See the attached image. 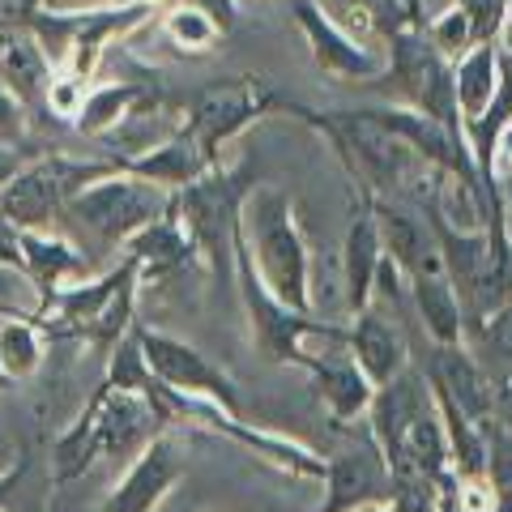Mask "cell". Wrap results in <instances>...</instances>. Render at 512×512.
Wrapping results in <instances>:
<instances>
[{"label": "cell", "instance_id": "1", "mask_svg": "<svg viewBox=\"0 0 512 512\" xmlns=\"http://www.w3.org/2000/svg\"><path fill=\"white\" fill-rule=\"evenodd\" d=\"M167 419L171 414L150 397L99 384L73 427H64L52 440V483H73L99 457H137Z\"/></svg>", "mask_w": 512, "mask_h": 512}, {"label": "cell", "instance_id": "2", "mask_svg": "<svg viewBox=\"0 0 512 512\" xmlns=\"http://www.w3.org/2000/svg\"><path fill=\"white\" fill-rule=\"evenodd\" d=\"M137 261L128 256L120 269H111L99 282L82 286H56V291L39 295L35 316L47 333L56 338H77V342H99L116 346L128 329H133V299H137Z\"/></svg>", "mask_w": 512, "mask_h": 512}, {"label": "cell", "instance_id": "3", "mask_svg": "<svg viewBox=\"0 0 512 512\" xmlns=\"http://www.w3.org/2000/svg\"><path fill=\"white\" fill-rule=\"evenodd\" d=\"M248 231H252V265L261 282L274 291V299H282L286 308L295 312H312V261L308 248L295 231L291 205H286L278 192H261V197L248 201Z\"/></svg>", "mask_w": 512, "mask_h": 512}, {"label": "cell", "instance_id": "4", "mask_svg": "<svg viewBox=\"0 0 512 512\" xmlns=\"http://www.w3.org/2000/svg\"><path fill=\"white\" fill-rule=\"evenodd\" d=\"M235 239V269H239V295H244V308H248V320H252V333H256V346L265 350L274 363H295L308 355L303 350V338H333V342H346L342 329L333 325H316L308 320V312H295L286 308L282 299H274V291L261 282L256 274L252 256H248V244H244V227L231 231Z\"/></svg>", "mask_w": 512, "mask_h": 512}, {"label": "cell", "instance_id": "5", "mask_svg": "<svg viewBox=\"0 0 512 512\" xmlns=\"http://www.w3.org/2000/svg\"><path fill=\"white\" fill-rule=\"evenodd\" d=\"M133 333H137L141 355H146V367L163 389H171L175 397H201V402H214L227 414H239L235 380L205 359L197 346L167 338V333H154V329H133Z\"/></svg>", "mask_w": 512, "mask_h": 512}, {"label": "cell", "instance_id": "6", "mask_svg": "<svg viewBox=\"0 0 512 512\" xmlns=\"http://www.w3.org/2000/svg\"><path fill=\"white\" fill-rule=\"evenodd\" d=\"M73 218H82L90 231H99L111 244L133 239L141 227L167 214V192L154 180H103L90 188H77Z\"/></svg>", "mask_w": 512, "mask_h": 512}, {"label": "cell", "instance_id": "7", "mask_svg": "<svg viewBox=\"0 0 512 512\" xmlns=\"http://www.w3.org/2000/svg\"><path fill=\"white\" fill-rule=\"evenodd\" d=\"M86 175L90 167H69L60 158L18 171L0 188V222H9L13 231H39L43 222H52L60 201L82 188Z\"/></svg>", "mask_w": 512, "mask_h": 512}, {"label": "cell", "instance_id": "8", "mask_svg": "<svg viewBox=\"0 0 512 512\" xmlns=\"http://www.w3.org/2000/svg\"><path fill=\"white\" fill-rule=\"evenodd\" d=\"M325 487H329V500L320 504V512H363L389 500V461H384L376 436L329 457Z\"/></svg>", "mask_w": 512, "mask_h": 512}, {"label": "cell", "instance_id": "9", "mask_svg": "<svg viewBox=\"0 0 512 512\" xmlns=\"http://www.w3.org/2000/svg\"><path fill=\"white\" fill-rule=\"evenodd\" d=\"M180 474H184L180 448L171 444V436L158 431V436L133 457V466H128V474L116 483V491H111L94 512H154L158 500L180 483Z\"/></svg>", "mask_w": 512, "mask_h": 512}, {"label": "cell", "instance_id": "10", "mask_svg": "<svg viewBox=\"0 0 512 512\" xmlns=\"http://www.w3.org/2000/svg\"><path fill=\"white\" fill-rule=\"evenodd\" d=\"M431 393H440L444 402H453L470 423H483L495 414V384L461 346H440L431 359Z\"/></svg>", "mask_w": 512, "mask_h": 512}, {"label": "cell", "instance_id": "11", "mask_svg": "<svg viewBox=\"0 0 512 512\" xmlns=\"http://www.w3.org/2000/svg\"><path fill=\"white\" fill-rule=\"evenodd\" d=\"M346 346H350V359L359 363V372L372 380V389H384L389 380H397L406 372V359H410L406 333L397 325H389L372 303L359 312L355 329L346 333Z\"/></svg>", "mask_w": 512, "mask_h": 512}, {"label": "cell", "instance_id": "12", "mask_svg": "<svg viewBox=\"0 0 512 512\" xmlns=\"http://www.w3.org/2000/svg\"><path fill=\"white\" fill-rule=\"evenodd\" d=\"M180 210H184V235H188L192 252H210V261L222 269V261H227V256H222V244H227V231H231L227 188L214 184V180H192L184 188Z\"/></svg>", "mask_w": 512, "mask_h": 512}, {"label": "cell", "instance_id": "13", "mask_svg": "<svg viewBox=\"0 0 512 512\" xmlns=\"http://www.w3.org/2000/svg\"><path fill=\"white\" fill-rule=\"evenodd\" d=\"M299 367L312 376L316 384V393L325 397V406L333 410V419H359V414L372 406V380H367L359 372V363L355 359H312V355H303Z\"/></svg>", "mask_w": 512, "mask_h": 512}, {"label": "cell", "instance_id": "14", "mask_svg": "<svg viewBox=\"0 0 512 512\" xmlns=\"http://www.w3.org/2000/svg\"><path fill=\"white\" fill-rule=\"evenodd\" d=\"M380 239L384 248H389V261L402 269L406 278L414 274H431V269H444V256H440V244L436 235H431L427 227L414 214L397 210V205H389V210H380Z\"/></svg>", "mask_w": 512, "mask_h": 512}, {"label": "cell", "instance_id": "15", "mask_svg": "<svg viewBox=\"0 0 512 512\" xmlns=\"http://www.w3.org/2000/svg\"><path fill=\"white\" fill-rule=\"evenodd\" d=\"M376 265H380V227L372 214H355L346 231V248H342V274H346V308L363 312L372 303V282H376Z\"/></svg>", "mask_w": 512, "mask_h": 512}, {"label": "cell", "instance_id": "16", "mask_svg": "<svg viewBox=\"0 0 512 512\" xmlns=\"http://www.w3.org/2000/svg\"><path fill=\"white\" fill-rule=\"evenodd\" d=\"M414 303H419V316L427 333L436 338V346H461V333H466V312H461V299L448 282V269H431V274H414L410 278Z\"/></svg>", "mask_w": 512, "mask_h": 512}, {"label": "cell", "instance_id": "17", "mask_svg": "<svg viewBox=\"0 0 512 512\" xmlns=\"http://www.w3.org/2000/svg\"><path fill=\"white\" fill-rule=\"evenodd\" d=\"M47 355V333L35 312H0V376L9 384H26L39 376Z\"/></svg>", "mask_w": 512, "mask_h": 512}, {"label": "cell", "instance_id": "18", "mask_svg": "<svg viewBox=\"0 0 512 512\" xmlns=\"http://www.w3.org/2000/svg\"><path fill=\"white\" fill-rule=\"evenodd\" d=\"M18 252H22V269L35 282V291L47 295L64 286L69 278H77L86 269V261L77 256L73 244H64L56 235H39V231H18Z\"/></svg>", "mask_w": 512, "mask_h": 512}, {"label": "cell", "instance_id": "19", "mask_svg": "<svg viewBox=\"0 0 512 512\" xmlns=\"http://www.w3.org/2000/svg\"><path fill=\"white\" fill-rule=\"evenodd\" d=\"M128 256L137 261V274H171V269H180L188 256H192V244L180 222H171L167 214L154 218L150 227H141L133 239H124Z\"/></svg>", "mask_w": 512, "mask_h": 512}, {"label": "cell", "instance_id": "20", "mask_svg": "<svg viewBox=\"0 0 512 512\" xmlns=\"http://www.w3.org/2000/svg\"><path fill=\"white\" fill-rule=\"evenodd\" d=\"M372 120L389 128L397 141H406L410 150H419V158H431V163H444V167H461L457 141L436 116H419V111H376Z\"/></svg>", "mask_w": 512, "mask_h": 512}, {"label": "cell", "instance_id": "21", "mask_svg": "<svg viewBox=\"0 0 512 512\" xmlns=\"http://www.w3.org/2000/svg\"><path fill=\"white\" fill-rule=\"evenodd\" d=\"M248 111H252V94L248 90H235V86L205 90L201 103H197V128H201L205 150H214L222 137H231L235 128L248 120Z\"/></svg>", "mask_w": 512, "mask_h": 512}, {"label": "cell", "instance_id": "22", "mask_svg": "<svg viewBox=\"0 0 512 512\" xmlns=\"http://www.w3.org/2000/svg\"><path fill=\"white\" fill-rule=\"evenodd\" d=\"M201 163H205V154L192 146V141H171L163 150L141 154L133 163V171L141 180H154V184H192L201 175Z\"/></svg>", "mask_w": 512, "mask_h": 512}, {"label": "cell", "instance_id": "23", "mask_svg": "<svg viewBox=\"0 0 512 512\" xmlns=\"http://www.w3.org/2000/svg\"><path fill=\"white\" fill-rule=\"evenodd\" d=\"M453 99L461 103L470 120H483V111L495 99V56L491 52H474L457 73V86H453Z\"/></svg>", "mask_w": 512, "mask_h": 512}, {"label": "cell", "instance_id": "24", "mask_svg": "<svg viewBox=\"0 0 512 512\" xmlns=\"http://www.w3.org/2000/svg\"><path fill=\"white\" fill-rule=\"evenodd\" d=\"M436 218L453 231H478L483 227V210H478L474 188L461 175H440L436 188Z\"/></svg>", "mask_w": 512, "mask_h": 512}, {"label": "cell", "instance_id": "25", "mask_svg": "<svg viewBox=\"0 0 512 512\" xmlns=\"http://www.w3.org/2000/svg\"><path fill=\"white\" fill-rule=\"evenodd\" d=\"M303 26H308V35H312V43L320 47V60L329 64V69H338V73H346V77H367V73H376V64L367 60L359 47H350L346 39H338L329 26H320V18L316 13L303 5Z\"/></svg>", "mask_w": 512, "mask_h": 512}, {"label": "cell", "instance_id": "26", "mask_svg": "<svg viewBox=\"0 0 512 512\" xmlns=\"http://www.w3.org/2000/svg\"><path fill=\"white\" fill-rule=\"evenodd\" d=\"M0 69H5V77H9L13 86L30 90V86L39 82V73H43V60H39V52L26 39L5 35V39H0Z\"/></svg>", "mask_w": 512, "mask_h": 512}, {"label": "cell", "instance_id": "27", "mask_svg": "<svg viewBox=\"0 0 512 512\" xmlns=\"http://www.w3.org/2000/svg\"><path fill=\"white\" fill-rule=\"evenodd\" d=\"M128 103H133V90H128V86H111V90H99L94 99H86L77 116H82L86 133H103L107 124L120 120V111H124Z\"/></svg>", "mask_w": 512, "mask_h": 512}, {"label": "cell", "instance_id": "28", "mask_svg": "<svg viewBox=\"0 0 512 512\" xmlns=\"http://www.w3.org/2000/svg\"><path fill=\"white\" fill-rule=\"evenodd\" d=\"M26 299H39L35 282H30V274L22 265H9L0 261V312H26L22 303Z\"/></svg>", "mask_w": 512, "mask_h": 512}, {"label": "cell", "instance_id": "29", "mask_svg": "<svg viewBox=\"0 0 512 512\" xmlns=\"http://www.w3.org/2000/svg\"><path fill=\"white\" fill-rule=\"evenodd\" d=\"M487 342L500 350V359L512 363V299L500 303L491 316H487Z\"/></svg>", "mask_w": 512, "mask_h": 512}, {"label": "cell", "instance_id": "30", "mask_svg": "<svg viewBox=\"0 0 512 512\" xmlns=\"http://www.w3.org/2000/svg\"><path fill=\"white\" fill-rule=\"evenodd\" d=\"M171 35L180 39V43H192V47H201V43H210L214 39V30H210V22L201 18V13H175L171 18Z\"/></svg>", "mask_w": 512, "mask_h": 512}, {"label": "cell", "instance_id": "31", "mask_svg": "<svg viewBox=\"0 0 512 512\" xmlns=\"http://www.w3.org/2000/svg\"><path fill=\"white\" fill-rule=\"evenodd\" d=\"M22 133V116H18V103L0 90V141H13Z\"/></svg>", "mask_w": 512, "mask_h": 512}, {"label": "cell", "instance_id": "32", "mask_svg": "<svg viewBox=\"0 0 512 512\" xmlns=\"http://www.w3.org/2000/svg\"><path fill=\"white\" fill-rule=\"evenodd\" d=\"M22 478H26V457H18V466L0 470V512H9V500H13V491L22 487Z\"/></svg>", "mask_w": 512, "mask_h": 512}, {"label": "cell", "instance_id": "33", "mask_svg": "<svg viewBox=\"0 0 512 512\" xmlns=\"http://www.w3.org/2000/svg\"><path fill=\"white\" fill-rule=\"evenodd\" d=\"M52 107L64 111V116H73V111H82V94H77L73 82H64V86L52 90Z\"/></svg>", "mask_w": 512, "mask_h": 512}, {"label": "cell", "instance_id": "34", "mask_svg": "<svg viewBox=\"0 0 512 512\" xmlns=\"http://www.w3.org/2000/svg\"><path fill=\"white\" fill-rule=\"evenodd\" d=\"M466 13H453L448 22H440V43L444 47H461V39H466Z\"/></svg>", "mask_w": 512, "mask_h": 512}, {"label": "cell", "instance_id": "35", "mask_svg": "<svg viewBox=\"0 0 512 512\" xmlns=\"http://www.w3.org/2000/svg\"><path fill=\"white\" fill-rule=\"evenodd\" d=\"M13 175H18V158H13L5 146H0V188H5V184L13 180Z\"/></svg>", "mask_w": 512, "mask_h": 512}, {"label": "cell", "instance_id": "36", "mask_svg": "<svg viewBox=\"0 0 512 512\" xmlns=\"http://www.w3.org/2000/svg\"><path fill=\"white\" fill-rule=\"evenodd\" d=\"M26 5H30V0H0V18H5V22H18L22 13H26Z\"/></svg>", "mask_w": 512, "mask_h": 512}, {"label": "cell", "instance_id": "37", "mask_svg": "<svg viewBox=\"0 0 512 512\" xmlns=\"http://www.w3.org/2000/svg\"><path fill=\"white\" fill-rule=\"evenodd\" d=\"M495 146H500V163L512 167V124L500 128V141H495Z\"/></svg>", "mask_w": 512, "mask_h": 512}, {"label": "cell", "instance_id": "38", "mask_svg": "<svg viewBox=\"0 0 512 512\" xmlns=\"http://www.w3.org/2000/svg\"><path fill=\"white\" fill-rule=\"evenodd\" d=\"M495 512H512V487H500V500H495Z\"/></svg>", "mask_w": 512, "mask_h": 512}, {"label": "cell", "instance_id": "39", "mask_svg": "<svg viewBox=\"0 0 512 512\" xmlns=\"http://www.w3.org/2000/svg\"><path fill=\"white\" fill-rule=\"evenodd\" d=\"M363 512H393V508H384V504H380V508H363Z\"/></svg>", "mask_w": 512, "mask_h": 512}, {"label": "cell", "instance_id": "40", "mask_svg": "<svg viewBox=\"0 0 512 512\" xmlns=\"http://www.w3.org/2000/svg\"><path fill=\"white\" fill-rule=\"evenodd\" d=\"M5 384H9V380H5V376H0V389H5Z\"/></svg>", "mask_w": 512, "mask_h": 512}]
</instances>
